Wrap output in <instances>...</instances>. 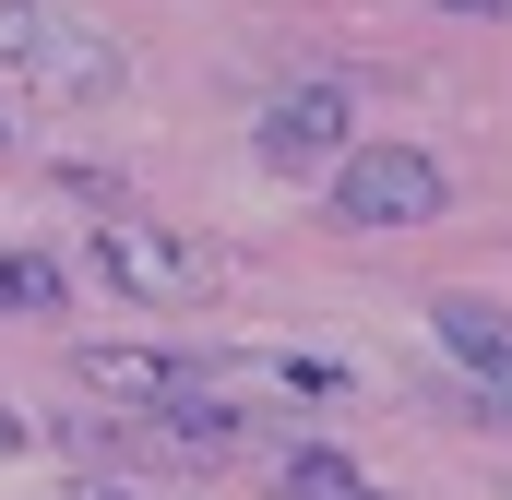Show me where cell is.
<instances>
[{
    "label": "cell",
    "mask_w": 512,
    "mask_h": 500,
    "mask_svg": "<svg viewBox=\"0 0 512 500\" xmlns=\"http://www.w3.org/2000/svg\"><path fill=\"white\" fill-rule=\"evenodd\" d=\"M501 500H512V489H501Z\"/></svg>",
    "instance_id": "cell-13"
},
{
    "label": "cell",
    "mask_w": 512,
    "mask_h": 500,
    "mask_svg": "<svg viewBox=\"0 0 512 500\" xmlns=\"http://www.w3.org/2000/svg\"><path fill=\"white\" fill-rule=\"evenodd\" d=\"M441 203H453V167L429 143H346L334 155V227H358V239L441 227Z\"/></svg>",
    "instance_id": "cell-2"
},
{
    "label": "cell",
    "mask_w": 512,
    "mask_h": 500,
    "mask_svg": "<svg viewBox=\"0 0 512 500\" xmlns=\"http://www.w3.org/2000/svg\"><path fill=\"white\" fill-rule=\"evenodd\" d=\"M0 72L24 96H48V108H108L131 60H120V36L96 12H72V0H0Z\"/></svg>",
    "instance_id": "cell-1"
},
{
    "label": "cell",
    "mask_w": 512,
    "mask_h": 500,
    "mask_svg": "<svg viewBox=\"0 0 512 500\" xmlns=\"http://www.w3.org/2000/svg\"><path fill=\"white\" fill-rule=\"evenodd\" d=\"M96 262H108V286L143 298V310H191V298H215V250H191L179 227H155V215H108L96 227Z\"/></svg>",
    "instance_id": "cell-3"
},
{
    "label": "cell",
    "mask_w": 512,
    "mask_h": 500,
    "mask_svg": "<svg viewBox=\"0 0 512 500\" xmlns=\"http://www.w3.org/2000/svg\"><path fill=\"white\" fill-rule=\"evenodd\" d=\"M370 477L346 465V453H322V441H298V453H274V500H358Z\"/></svg>",
    "instance_id": "cell-7"
},
{
    "label": "cell",
    "mask_w": 512,
    "mask_h": 500,
    "mask_svg": "<svg viewBox=\"0 0 512 500\" xmlns=\"http://www.w3.org/2000/svg\"><path fill=\"white\" fill-rule=\"evenodd\" d=\"M48 310H72V274L48 250H0V322H48Z\"/></svg>",
    "instance_id": "cell-6"
},
{
    "label": "cell",
    "mask_w": 512,
    "mask_h": 500,
    "mask_svg": "<svg viewBox=\"0 0 512 500\" xmlns=\"http://www.w3.org/2000/svg\"><path fill=\"white\" fill-rule=\"evenodd\" d=\"M429 346H441L453 370L501 381L512 370V310H489V298H441V310H429Z\"/></svg>",
    "instance_id": "cell-5"
},
{
    "label": "cell",
    "mask_w": 512,
    "mask_h": 500,
    "mask_svg": "<svg viewBox=\"0 0 512 500\" xmlns=\"http://www.w3.org/2000/svg\"><path fill=\"white\" fill-rule=\"evenodd\" d=\"M60 500H143V489H131V477H72Z\"/></svg>",
    "instance_id": "cell-8"
},
{
    "label": "cell",
    "mask_w": 512,
    "mask_h": 500,
    "mask_svg": "<svg viewBox=\"0 0 512 500\" xmlns=\"http://www.w3.org/2000/svg\"><path fill=\"white\" fill-rule=\"evenodd\" d=\"M477 417H512V370H501V381H477Z\"/></svg>",
    "instance_id": "cell-9"
},
{
    "label": "cell",
    "mask_w": 512,
    "mask_h": 500,
    "mask_svg": "<svg viewBox=\"0 0 512 500\" xmlns=\"http://www.w3.org/2000/svg\"><path fill=\"white\" fill-rule=\"evenodd\" d=\"M0 453H24V417H12V405H0Z\"/></svg>",
    "instance_id": "cell-10"
},
{
    "label": "cell",
    "mask_w": 512,
    "mask_h": 500,
    "mask_svg": "<svg viewBox=\"0 0 512 500\" xmlns=\"http://www.w3.org/2000/svg\"><path fill=\"white\" fill-rule=\"evenodd\" d=\"M358 500H382V489H358Z\"/></svg>",
    "instance_id": "cell-12"
},
{
    "label": "cell",
    "mask_w": 512,
    "mask_h": 500,
    "mask_svg": "<svg viewBox=\"0 0 512 500\" xmlns=\"http://www.w3.org/2000/svg\"><path fill=\"white\" fill-rule=\"evenodd\" d=\"M441 12H512V0H441Z\"/></svg>",
    "instance_id": "cell-11"
},
{
    "label": "cell",
    "mask_w": 512,
    "mask_h": 500,
    "mask_svg": "<svg viewBox=\"0 0 512 500\" xmlns=\"http://www.w3.org/2000/svg\"><path fill=\"white\" fill-rule=\"evenodd\" d=\"M346 143H358V96L346 84H286V96H262V120H251L262 167H322Z\"/></svg>",
    "instance_id": "cell-4"
}]
</instances>
